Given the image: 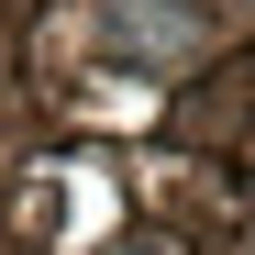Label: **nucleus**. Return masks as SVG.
I'll list each match as a JSON object with an SVG mask.
<instances>
[{
    "label": "nucleus",
    "instance_id": "1",
    "mask_svg": "<svg viewBox=\"0 0 255 255\" xmlns=\"http://www.w3.org/2000/svg\"><path fill=\"white\" fill-rule=\"evenodd\" d=\"M100 45H122V56H189V11H166V0H100Z\"/></svg>",
    "mask_w": 255,
    "mask_h": 255
},
{
    "label": "nucleus",
    "instance_id": "2",
    "mask_svg": "<svg viewBox=\"0 0 255 255\" xmlns=\"http://www.w3.org/2000/svg\"><path fill=\"white\" fill-rule=\"evenodd\" d=\"M122 255H166V244H122Z\"/></svg>",
    "mask_w": 255,
    "mask_h": 255
}]
</instances>
